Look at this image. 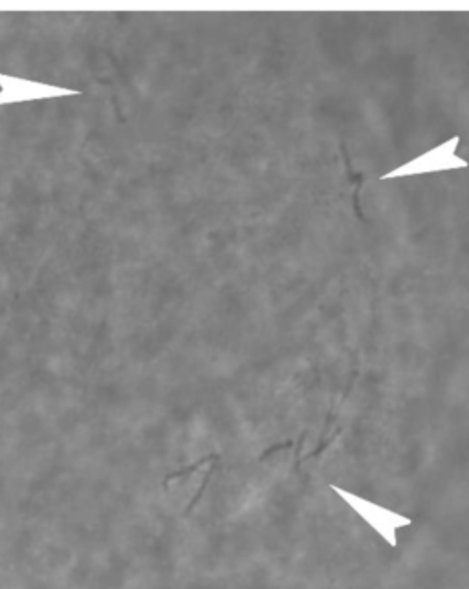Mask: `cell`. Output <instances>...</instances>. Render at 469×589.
Wrapping results in <instances>:
<instances>
[{
	"mask_svg": "<svg viewBox=\"0 0 469 589\" xmlns=\"http://www.w3.org/2000/svg\"><path fill=\"white\" fill-rule=\"evenodd\" d=\"M77 90H68L61 86L46 85L39 81H30L22 77L0 74V105L11 103H24L35 99H48V97L77 96Z\"/></svg>",
	"mask_w": 469,
	"mask_h": 589,
	"instance_id": "obj_1",
	"label": "cell"
}]
</instances>
